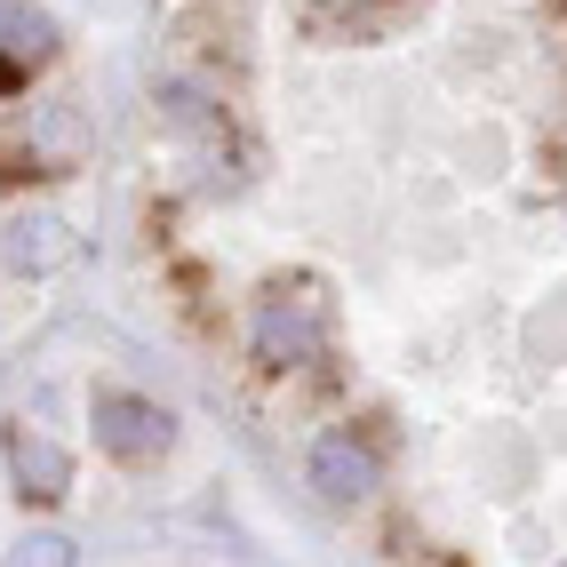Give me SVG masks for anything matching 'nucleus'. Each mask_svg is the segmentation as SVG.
Wrapping results in <instances>:
<instances>
[{
    "label": "nucleus",
    "instance_id": "obj_1",
    "mask_svg": "<svg viewBox=\"0 0 567 567\" xmlns=\"http://www.w3.org/2000/svg\"><path fill=\"white\" fill-rule=\"evenodd\" d=\"M168 408L136 400V392H96V447L112 464H161L168 456Z\"/></svg>",
    "mask_w": 567,
    "mask_h": 567
},
{
    "label": "nucleus",
    "instance_id": "obj_2",
    "mask_svg": "<svg viewBox=\"0 0 567 567\" xmlns=\"http://www.w3.org/2000/svg\"><path fill=\"white\" fill-rule=\"evenodd\" d=\"M9 480H17V496H24V504H64V487H72V456H64L49 432L9 424Z\"/></svg>",
    "mask_w": 567,
    "mask_h": 567
},
{
    "label": "nucleus",
    "instance_id": "obj_3",
    "mask_svg": "<svg viewBox=\"0 0 567 567\" xmlns=\"http://www.w3.org/2000/svg\"><path fill=\"white\" fill-rule=\"evenodd\" d=\"M312 487L328 504H360L368 487H375V456L352 440V432H328L320 447H312Z\"/></svg>",
    "mask_w": 567,
    "mask_h": 567
},
{
    "label": "nucleus",
    "instance_id": "obj_4",
    "mask_svg": "<svg viewBox=\"0 0 567 567\" xmlns=\"http://www.w3.org/2000/svg\"><path fill=\"white\" fill-rule=\"evenodd\" d=\"M312 352H320V312L312 305H264V320H256V360L264 368H296Z\"/></svg>",
    "mask_w": 567,
    "mask_h": 567
},
{
    "label": "nucleus",
    "instance_id": "obj_5",
    "mask_svg": "<svg viewBox=\"0 0 567 567\" xmlns=\"http://www.w3.org/2000/svg\"><path fill=\"white\" fill-rule=\"evenodd\" d=\"M0 56H17V64L56 56V17L32 9V0H0Z\"/></svg>",
    "mask_w": 567,
    "mask_h": 567
},
{
    "label": "nucleus",
    "instance_id": "obj_6",
    "mask_svg": "<svg viewBox=\"0 0 567 567\" xmlns=\"http://www.w3.org/2000/svg\"><path fill=\"white\" fill-rule=\"evenodd\" d=\"M17 551H24V559H49V567H64V559H72V544H64V536H24Z\"/></svg>",
    "mask_w": 567,
    "mask_h": 567
},
{
    "label": "nucleus",
    "instance_id": "obj_7",
    "mask_svg": "<svg viewBox=\"0 0 567 567\" xmlns=\"http://www.w3.org/2000/svg\"><path fill=\"white\" fill-rule=\"evenodd\" d=\"M17 89H24V64H17V56H0V96H17Z\"/></svg>",
    "mask_w": 567,
    "mask_h": 567
},
{
    "label": "nucleus",
    "instance_id": "obj_8",
    "mask_svg": "<svg viewBox=\"0 0 567 567\" xmlns=\"http://www.w3.org/2000/svg\"><path fill=\"white\" fill-rule=\"evenodd\" d=\"M559 9H567V0H559Z\"/></svg>",
    "mask_w": 567,
    "mask_h": 567
}]
</instances>
